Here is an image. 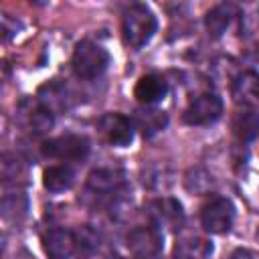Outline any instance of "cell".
I'll list each match as a JSON object with an SVG mask.
<instances>
[{"mask_svg": "<svg viewBox=\"0 0 259 259\" xmlns=\"http://www.w3.org/2000/svg\"><path fill=\"white\" fill-rule=\"evenodd\" d=\"M210 255H212V243L202 237L182 239L174 247L176 259H210Z\"/></svg>", "mask_w": 259, "mask_h": 259, "instance_id": "2e32d148", "label": "cell"}, {"mask_svg": "<svg viewBox=\"0 0 259 259\" xmlns=\"http://www.w3.org/2000/svg\"><path fill=\"white\" fill-rule=\"evenodd\" d=\"M18 119L34 136H42L53 127V113L38 99H24L18 107Z\"/></svg>", "mask_w": 259, "mask_h": 259, "instance_id": "9c48e42d", "label": "cell"}, {"mask_svg": "<svg viewBox=\"0 0 259 259\" xmlns=\"http://www.w3.org/2000/svg\"><path fill=\"white\" fill-rule=\"evenodd\" d=\"M223 113V101L214 93H202L194 97L184 109V121L188 125H208Z\"/></svg>", "mask_w": 259, "mask_h": 259, "instance_id": "8992f818", "label": "cell"}, {"mask_svg": "<svg viewBox=\"0 0 259 259\" xmlns=\"http://www.w3.org/2000/svg\"><path fill=\"white\" fill-rule=\"evenodd\" d=\"M40 152L49 158H57L63 162H81L89 154V142L79 134H63L42 142Z\"/></svg>", "mask_w": 259, "mask_h": 259, "instance_id": "3957f363", "label": "cell"}, {"mask_svg": "<svg viewBox=\"0 0 259 259\" xmlns=\"http://www.w3.org/2000/svg\"><path fill=\"white\" fill-rule=\"evenodd\" d=\"M134 127L142 130V134L146 138L158 134L160 130L166 127L168 123V115L160 109H154V107H142V109H136L134 111Z\"/></svg>", "mask_w": 259, "mask_h": 259, "instance_id": "9a60e30c", "label": "cell"}, {"mask_svg": "<svg viewBox=\"0 0 259 259\" xmlns=\"http://www.w3.org/2000/svg\"><path fill=\"white\" fill-rule=\"evenodd\" d=\"M235 221V206L225 196H212L200 208V223L204 231L212 235H223L233 227Z\"/></svg>", "mask_w": 259, "mask_h": 259, "instance_id": "277c9868", "label": "cell"}, {"mask_svg": "<svg viewBox=\"0 0 259 259\" xmlns=\"http://www.w3.org/2000/svg\"><path fill=\"white\" fill-rule=\"evenodd\" d=\"M239 16V8L237 4L233 2H221L217 6H212L206 16H204V26H206V32L212 36V38H219L227 32V28L231 26L233 18Z\"/></svg>", "mask_w": 259, "mask_h": 259, "instance_id": "7c38bea8", "label": "cell"}, {"mask_svg": "<svg viewBox=\"0 0 259 259\" xmlns=\"http://www.w3.org/2000/svg\"><path fill=\"white\" fill-rule=\"evenodd\" d=\"M123 172L119 168H111V166H101L89 172L87 176V186L95 192V194H105V192H113L119 190L123 186Z\"/></svg>", "mask_w": 259, "mask_h": 259, "instance_id": "4fadbf2b", "label": "cell"}, {"mask_svg": "<svg viewBox=\"0 0 259 259\" xmlns=\"http://www.w3.org/2000/svg\"><path fill=\"white\" fill-rule=\"evenodd\" d=\"M75 182V172L69 166H51L42 174V186L51 192H63L69 190Z\"/></svg>", "mask_w": 259, "mask_h": 259, "instance_id": "ac0fdd59", "label": "cell"}, {"mask_svg": "<svg viewBox=\"0 0 259 259\" xmlns=\"http://www.w3.org/2000/svg\"><path fill=\"white\" fill-rule=\"evenodd\" d=\"M38 95H40L38 101H40L51 113H53V111H59V109H63V107H67V97H65V93H63L61 85H57V83L45 85Z\"/></svg>", "mask_w": 259, "mask_h": 259, "instance_id": "ffe728a7", "label": "cell"}, {"mask_svg": "<svg viewBox=\"0 0 259 259\" xmlns=\"http://www.w3.org/2000/svg\"><path fill=\"white\" fill-rule=\"evenodd\" d=\"M168 93V83L164 81V77L160 75H144L140 77V81L134 87V95L140 103L144 105H154L158 101H162Z\"/></svg>", "mask_w": 259, "mask_h": 259, "instance_id": "5bb4252c", "label": "cell"}, {"mask_svg": "<svg viewBox=\"0 0 259 259\" xmlns=\"http://www.w3.org/2000/svg\"><path fill=\"white\" fill-rule=\"evenodd\" d=\"M212 184H214V180H212L210 172H206V170L200 168V166L190 168V170L186 172L184 186H186V190L192 192V194H206V192H210Z\"/></svg>", "mask_w": 259, "mask_h": 259, "instance_id": "d6986e66", "label": "cell"}, {"mask_svg": "<svg viewBox=\"0 0 259 259\" xmlns=\"http://www.w3.org/2000/svg\"><path fill=\"white\" fill-rule=\"evenodd\" d=\"M229 259H255V257H253V253L249 249H237V251H233L229 255Z\"/></svg>", "mask_w": 259, "mask_h": 259, "instance_id": "603a6c76", "label": "cell"}, {"mask_svg": "<svg viewBox=\"0 0 259 259\" xmlns=\"http://www.w3.org/2000/svg\"><path fill=\"white\" fill-rule=\"evenodd\" d=\"M97 127L101 138L111 146L123 148V146H130L134 140V121L121 113H115V111L105 113L99 119Z\"/></svg>", "mask_w": 259, "mask_h": 259, "instance_id": "ba28073f", "label": "cell"}, {"mask_svg": "<svg viewBox=\"0 0 259 259\" xmlns=\"http://www.w3.org/2000/svg\"><path fill=\"white\" fill-rule=\"evenodd\" d=\"M146 214L150 217L152 225H156L160 231L164 227L166 229H178L184 221L182 204L170 196H160V198L150 200L146 206Z\"/></svg>", "mask_w": 259, "mask_h": 259, "instance_id": "52a82bcc", "label": "cell"}, {"mask_svg": "<svg viewBox=\"0 0 259 259\" xmlns=\"http://www.w3.org/2000/svg\"><path fill=\"white\" fill-rule=\"evenodd\" d=\"M233 99L237 105L247 107V109H257L259 107V73L255 71H245L233 81Z\"/></svg>", "mask_w": 259, "mask_h": 259, "instance_id": "8fae6325", "label": "cell"}, {"mask_svg": "<svg viewBox=\"0 0 259 259\" xmlns=\"http://www.w3.org/2000/svg\"><path fill=\"white\" fill-rule=\"evenodd\" d=\"M164 247V235L156 225H144L138 229H132L127 235V249L140 257V259H150L156 257Z\"/></svg>", "mask_w": 259, "mask_h": 259, "instance_id": "5b68a950", "label": "cell"}, {"mask_svg": "<svg viewBox=\"0 0 259 259\" xmlns=\"http://www.w3.org/2000/svg\"><path fill=\"white\" fill-rule=\"evenodd\" d=\"M73 71L77 77L81 79H97L99 75H103V71L109 65V53L93 42V40H81L77 42L75 51H73V59H71Z\"/></svg>", "mask_w": 259, "mask_h": 259, "instance_id": "7a4b0ae2", "label": "cell"}, {"mask_svg": "<svg viewBox=\"0 0 259 259\" xmlns=\"http://www.w3.org/2000/svg\"><path fill=\"white\" fill-rule=\"evenodd\" d=\"M2 178L6 184H16V182H24L26 178V168L22 164L20 158L6 154L2 158Z\"/></svg>", "mask_w": 259, "mask_h": 259, "instance_id": "44dd1931", "label": "cell"}, {"mask_svg": "<svg viewBox=\"0 0 259 259\" xmlns=\"http://www.w3.org/2000/svg\"><path fill=\"white\" fill-rule=\"evenodd\" d=\"M158 28V20L154 16V12L144 6V4H134L123 12L121 18V36L123 42L134 49L140 51L144 45L150 42V38L154 36Z\"/></svg>", "mask_w": 259, "mask_h": 259, "instance_id": "6da1fadb", "label": "cell"}, {"mask_svg": "<svg viewBox=\"0 0 259 259\" xmlns=\"http://www.w3.org/2000/svg\"><path fill=\"white\" fill-rule=\"evenodd\" d=\"M26 212V198L22 194H6L4 200H2V214L4 219H18V217H24Z\"/></svg>", "mask_w": 259, "mask_h": 259, "instance_id": "7402d4cb", "label": "cell"}, {"mask_svg": "<svg viewBox=\"0 0 259 259\" xmlns=\"http://www.w3.org/2000/svg\"><path fill=\"white\" fill-rule=\"evenodd\" d=\"M233 134L239 142H253L259 136V113L253 109L239 111L233 117Z\"/></svg>", "mask_w": 259, "mask_h": 259, "instance_id": "e0dca14e", "label": "cell"}, {"mask_svg": "<svg viewBox=\"0 0 259 259\" xmlns=\"http://www.w3.org/2000/svg\"><path fill=\"white\" fill-rule=\"evenodd\" d=\"M24 259H34V257H24Z\"/></svg>", "mask_w": 259, "mask_h": 259, "instance_id": "cb8c5ba5", "label": "cell"}, {"mask_svg": "<svg viewBox=\"0 0 259 259\" xmlns=\"http://www.w3.org/2000/svg\"><path fill=\"white\" fill-rule=\"evenodd\" d=\"M42 249L49 259H71L77 249V237L67 229H53L42 237Z\"/></svg>", "mask_w": 259, "mask_h": 259, "instance_id": "30bf717a", "label": "cell"}]
</instances>
